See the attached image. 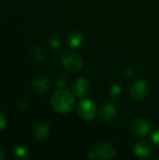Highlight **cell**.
<instances>
[{
	"instance_id": "1",
	"label": "cell",
	"mask_w": 159,
	"mask_h": 160,
	"mask_svg": "<svg viewBox=\"0 0 159 160\" xmlns=\"http://www.w3.org/2000/svg\"><path fill=\"white\" fill-rule=\"evenodd\" d=\"M52 108L61 113L71 112L75 105L74 96L67 90H59L55 92L51 98Z\"/></svg>"
},
{
	"instance_id": "2",
	"label": "cell",
	"mask_w": 159,
	"mask_h": 160,
	"mask_svg": "<svg viewBox=\"0 0 159 160\" xmlns=\"http://www.w3.org/2000/svg\"><path fill=\"white\" fill-rule=\"evenodd\" d=\"M61 64L65 68L68 70L77 71L80 70L83 66V60L79 53L67 52L63 54L61 58Z\"/></svg>"
},
{
	"instance_id": "3",
	"label": "cell",
	"mask_w": 159,
	"mask_h": 160,
	"mask_svg": "<svg viewBox=\"0 0 159 160\" xmlns=\"http://www.w3.org/2000/svg\"><path fill=\"white\" fill-rule=\"evenodd\" d=\"M78 112L80 116L85 120L93 119L97 112L96 104L90 99H82L78 105Z\"/></svg>"
},
{
	"instance_id": "4",
	"label": "cell",
	"mask_w": 159,
	"mask_h": 160,
	"mask_svg": "<svg viewBox=\"0 0 159 160\" xmlns=\"http://www.w3.org/2000/svg\"><path fill=\"white\" fill-rule=\"evenodd\" d=\"M115 156L114 148L107 143L100 144L94 151L90 152L89 158H100V159H111Z\"/></svg>"
},
{
	"instance_id": "5",
	"label": "cell",
	"mask_w": 159,
	"mask_h": 160,
	"mask_svg": "<svg viewBox=\"0 0 159 160\" xmlns=\"http://www.w3.org/2000/svg\"><path fill=\"white\" fill-rule=\"evenodd\" d=\"M149 92V85L145 81H138L136 82L130 90L131 96L133 97V98L137 99V100H141L142 98H144L147 94Z\"/></svg>"
},
{
	"instance_id": "6",
	"label": "cell",
	"mask_w": 159,
	"mask_h": 160,
	"mask_svg": "<svg viewBox=\"0 0 159 160\" xmlns=\"http://www.w3.org/2000/svg\"><path fill=\"white\" fill-rule=\"evenodd\" d=\"M51 82L46 76H38L33 81V90L39 95L45 94L50 90Z\"/></svg>"
},
{
	"instance_id": "7",
	"label": "cell",
	"mask_w": 159,
	"mask_h": 160,
	"mask_svg": "<svg viewBox=\"0 0 159 160\" xmlns=\"http://www.w3.org/2000/svg\"><path fill=\"white\" fill-rule=\"evenodd\" d=\"M116 113H117V111L113 104L103 105L98 111L99 117L103 121H106V122H110V121L113 120L116 116Z\"/></svg>"
},
{
	"instance_id": "8",
	"label": "cell",
	"mask_w": 159,
	"mask_h": 160,
	"mask_svg": "<svg viewBox=\"0 0 159 160\" xmlns=\"http://www.w3.org/2000/svg\"><path fill=\"white\" fill-rule=\"evenodd\" d=\"M88 89H89V82L84 78L79 79L74 83V86H73V92L75 96L78 98H82L87 93Z\"/></svg>"
},
{
	"instance_id": "9",
	"label": "cell",
	"mask_w": 159,
	"mask_h": 160,
	"mask_svg": "<svg viewBox=\"0 0 159 160\" xmlns=\"http://www.w3.org/2000/svg\"><path fill=\"white\" fill-rule=\"evenodd\" d=\"M134 152L140 158H147L151 155L152 149H151L150 144L147 142L141 141L136 143L134 147Z\"/></svg>"
},
{
	"instance_id": "10",
	"label": "cell",
	"mask_w": 159,
	"mask_h": 160,
	"mask_svg": "<svg viewBox=\"0 0 159 160\" xmlns=\"http://www.w3.org/2000/svg\"><path fill=\"white\" fill-rule=\"evenodd\" d=\"M132 128H133L134 133L139 137L145 136L149 132V125L142 119L135 120L133 122Z\"/></svg>"
},
{
	"instance_id": "11",
	"label": "cell",
	"mask_w": 159,
	"mask_h": 160,
	"mask_svg": "<svg viewBox=\"0 0 159 160\" xmlns=\"http://www.w3.org/2000/svg\"><path fill=\"white\" fill-rule=\"evenodd\" d=\"M49 134H50V128L48 125L44 123L37 125L34 129V136L38 141L45 140L49 136Z\"/></svg>"
},
{
	"instance_id": "12",
	"label": "cell",
	"mask_w": 159,
	"mask_h": 160,
	"mask_svg": "<svg viewBox=\"0 0 159 160\" xmlns=\"http://www.w3.org/2000/svg\"><path fill=\"white\" fill-rule=\"evenodd\" d=\"M67 41L71 47H78L82 41V35L78 31L71 32L67 37Z\"/></svg>"
},
{
	"instance_id": "13",
	"label": "cell",
	"mask_w": 159,
	"mask_h": 160,
	"mask_svg": "<svg viewBox=\"0 0 159 160\" xmlns=\"http://www.w3.org/2000/svg\"><path fill=\"white\" fill-rule=\"evenodd\" d=\"M31 54L32 56L37 60V61H42L45 58V52L40 46H34L31 50Z\"/></svg>"
},
{
	"instance_id": "14",
	"label": "cell",
	"mask_w": 159,
	"mask_h": 160,
	"mask_svg": "<svg viewBox=\"0 0 159 160\" xmlns=\"http://www.w3.org/2000/svg\"><path fill=\"white\" fill-rule=\"evenodd\" d=\"M14 155L18 158H27V150L21 145H18L16 147H14Z\"/></svg>"
},
{
	"instance_id": "15",
	"label": "cell",
	"mask_w": 159,
	"mask_h": 160,
	"mask_svg": "<svg viewBox=\"0 0 159 160\" xmlns=\"http://www.w3.org/2000/svg\"><path fill=\"white\" fill-rule=\"evenodd\" d=\"M7 125V118L3 112H0V130H3Z\"/></svg>"
},
{
	"instance_id": "16",
	"label": "cell",
	"mask_w": 159,
	"mask_h": 160,
	"mask_svg": "<svg viewBox=\"0 0 159 160\" xmlns=\"http://www.w3.org/2000/svg\"><path fill=\"white\" fill-rule=\"evenodd\" d=\"M50 45L52 49H58V47L60 45V40L56 38H53L50 40Z\"/></svg>"
},
{
	"instance_id": "17",
	"label": "cell",
	"mask_w": 159,
	"mask_h": 160,
	"mask_svg": "<svg viewBox=\"0 0 159 160\" xmlns=\"http://www.w3.org/2000/svg\"><path fill=\"white\" fill-rule=\"evenodd\" d=\"M152 140H153V142H154L156 144L159 145V128L158 129H157V130H156V132L153 134V136H152Z\"/></svg>"
},
{
	"instance_id": "18",
	"label": "cell",
	"mask_w": 159,
	"mask_h": 160,
	"mask_svg": "<svg viewBox=\"0 0 159 160\" xmlns=\"http://www.w3.org/2000/svg\"><path fill=\"white\" fill-rule=\"evenodd\" d=\"M121 92V87L118 85V84H115L112 87V95H118L119 93Z\"/></svg>"
},
{
	"instance_id": "19",
	"label": "cell",
	"mask_w": 159,
	"mask_h": 160,
	"mask_svg": "<svg viewBox=\"0 0 159 160\" xmlns=\"http://www.w3.org/2000/svg\"><path fill=\"white\" fill-rule=\"evenodd\" d=\"M17 106H18V108L19 109H25L26 107H27V103H26V101L25 100H23V99H21V100H19L18 101V103H17Z\"/></svg>"
},
{
	"instance_id": "20",
	"label": "cell",
	"mask_w": 159,
	"mask_h": 160,
	"mask_svg": "<svg viewBox=\"0 0 159 160\" xmlns=\"http://www.w3.org/2000/svg\"><path fill=\"white\" fill-rule=\"evenodd\" d=\"M63 85H64V79L61 78V79L58 81V82H57V86L60 87V86H63Z\"/></svg>"
},
{
	"instance_id": "21",
	"label": "cell",
	"mask_w": 159,
	"mask_h": 160,
	"mask_svg": "<svg viewBox=\"0 0 159 160\" xmlns=\"http://www.w3.org/2000/svg\"><path fill=\"white\" fill-rule=\"evenodd\" d=\"M6 157V154H5V152L2 150V149H0V160L4 159V158Z\"/></svg>"
}]
</instances>
